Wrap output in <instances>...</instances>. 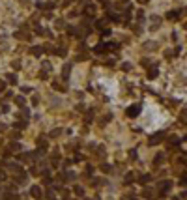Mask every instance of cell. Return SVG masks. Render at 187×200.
<instances>
[{
	"label": "cell",
	"mask_w": 187,
	"mask_h": 200,
	"mask_svg": "<svg viewBox=\"0 0 187 200\" xmlns=\"http://www.w3.org/2000/svg\"><path fill=\"white\" fill-rule=\"evenodd\" d=\"M163 139H165V133H155V135L150 139V146H155V144H159Z\"/></svg>",
	"instance_id": "1"
},
{
	"label": "cell",
	"mask_w": 187,
	"mask_h": 200,
	"mask_svg": "<svg viewBox=\"0 0 187 200\" xmlns=\"http://www.w3.org/2000/svg\"><path fill=\"white\" fill-rule=\"evenodd\" d=\"M138 112H140V105H135V107L127 109V116H137Z\"/></svg>",
	"instance_id": "2"
},
{
	"label": "cell",
	"mask_w": 187,
	"mask_h": 200,
	"mask_svg": "<svg viewBox=\"0 0 187 200\" xmlns=\"http://www.w3.org/2000/svg\"><path fill=\"white\" fill-rule=\"evenodd\" d=\"M157 77V69H150L148 71V79H155Z\"/></svg>",
	"instance_id": "3"
},
{
	"label": "cell",
	"mask_w": 187,
	"mask_h": 200,
	"mask_svg": "<svg viewBox=\"0 0 187 200\" xmlns=\"http://www.w3.org/2000/svg\"><path fill=\"white\" fill-rule=\"evenodd\" d=\"M32 54H36V56L41 54V47H32Z\"/></svg>",
	"instance_id": "4"
},
{
	"label": "cell",
	"mask_w": 187,
	"mask_h": 200,
	"mask_svg": "<svg viewBox=\"0 0 187 200\" xmlns=\"http://www.w3.org/2000/svg\"><path fill=\"white\" fill-rule=\"evenodd\" d=\"M69 66H64V79H67V77H69Z\"/></svg>",
	"instance_id": "5"
},
{
	"label": "cell",
	"mask_w": 187,
	"mask_h": 200,
	"mask_svg": "<svg viewBox=\"0 0 187 200\" xmlns=\"http://www.w3.org/2000/svg\"><path fill=\"white\" fill-rule=\"evenodd\" d=\"M169 19H170V21H176V19H178V13H176V11H170V13H169Z\"/></svg>",
	"instance_id": "6"
},
{
	"label": "cell",
	"mask_w": 187,
	"mask_h": 200,
	"mask_svg": "<svg viewBox=\"0 0 187 200\" xmlns=\"http://www.w3.org/2000/svg\"><path fill=\"white\" fill-rule=\"evenodd\" d=\"M32 195H34V197H39V187H32Z\"/></svg>",
	"instance_id": "7"
},
{
	"label": "cell",
	"mask_w": 187,
	"mask_h": 200,
	"mask_svg": "<svg viewBox=\"0 0 187 200\" xmlns=\"http://www.w3.org/2000/svg\"><path fill=\"white\" fill-rule=\"evenodd\" d=\"M133 182V174H127V178H125V183H131Z\"/></svg>",
	"instance_id": "8"
},
{
	"label": "cell",
	"mask_w": 187,
	"mask_h": 200,
	"mask_svg": "<svg viewBox=\"0 0 187 200\" xmlns=\"http://www.w3.org/2000/svg\"><path fill=\"white\" fill-rule=\"evenodd\" d=\"M150 180V176H142V180H140V183H146Z\"/></svg>",
	"instance_id": "9"
},
{
	"label": "cell",
	"mask_w": 187,
	"mask_h": 200,
	"mask_svg": "<svg viewBox=\"0 0 187 200\" xmlns=\"http://www.w3.org/2000/svg\"><path fill=\"white\" fill-rule=\"evenodd\" d=\"M2 90H4V82L0 81V92H2Z\"/></svg>",
	"instance_id": "10"
},
{
	"label": "cell",
	"mask_w": 187,
	"mask_h": 200,
	"mask_svg": "<svg viewBox=\"0 0 187 200\" xmlns=\"http://www.w3.org/2000/svg\"><path fill=\"white\" fill-rule=\"evenodd\" d=\"M138 2H140V4H144V2H148V0H138Z\"/></svg>",
	"instance_id": "11"
},
{
	"label": "cell",
	"mask_w": 187,
	"mask_h": 200,
	"mask_svg": "<svg viewBox=\"0 0 187 200\" xmlns=\"http://www.w3.org/2000/svg\"><path fill=\"white\" fill-rule=\"evenodd\" d=\"M66 2H69V0H66Z\"/></svg>",
	"instance_id": "12"
}]
</instances>
